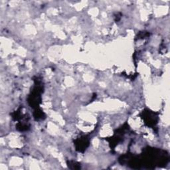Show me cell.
Returning a JSON list of instances; mask_svg holds the SVG:
<instances>
[{"label": "cell", "instance_id": "obj_1", "mask_svg": "<svg viewBox=\"0 0 170 170\" xmlns=\"http://www.w3.org/2000/svg\"><path fill=\"white\" fill-rule=\"evenodd\" d=\"M33 79L35 86L28 96L27 101L31 108L36 109L39 108V105L41 103V94L43 92V86L41 80H40L39 77L35 76Z\"/></svg>", "mask_w": 170, "mask_h": 170}, {"label": "cell", "instance_id": "obj_2", "mask_svg": "<svg viewBox=\"0 0 170 170\" xmlns=\"http://www.w3.org/2000/svg\"><path fill=\"white\" fill-rule=\"evenodd\" d=\"M159 112H155L151 110L146 108L140 114L141 118L144 121V124L149 128H156L159 120Z\"/></svg>", "mask_w": 170, "mask_h": 170}, {"label": "cell", "instance_id": "obj_3", "mask_svg": "<svg viewBox=\"0 0 170 170\" xmlns=\"http://www.w3.org/2000/svg\"><path fill=\"white\" fill-rule=\"evenodd\" d=\"M76 150L79 152H84L90 145V138L88 136H82L74 141Z\"/></svg>", "mask_w": 170, "mask_h": 170}, {"label": "cell", "instance_id": "obj_4", "mask_svg": "<svg viewBox=\"0 0 170 170\" xmlns=\"http://www.w3.org/2000/svg\"><path fill=\"white\" fill-rule=\"evenodd\" d=\"M33 117H34V119L35 120H44L46 118L45 114L42 110L38 108L35 109L34 112H33Z\"/></svg>", "mask_w": 170, "mask_h": 170}, {"label": "cell", "instance_id": "obj_5", "mask_svg": "<svg viewBox=\"0 0 170 170\" xmlns=\"http://www.w3.org/2000/svg\"><path fill=\"white\" fill-rule=\"evenodd\" d=\"M16 129L20 132H25L27 131L30 128V125L28 124L27 123L19 122L18 124H16Z\"/></svg>", "mask_w": 170, "mask_h": 170}, {"label": "cell", "instance_id": "obj_6", "mask_svg": "<svg viewBox=\"0 0 170 170\" xmlns=\"http://www.w3.org/2000/svg\"><path fill=\"white\" fill-rule=\"evenodd\" d=\"M66 164H67L68 167L70 169H81V164H79V162L70 160V161L66 162Z\"/></svg>", "mask_w": 170, "mask_h": 170}, {"label": "cell", "instance_id": "obj_7", "mask_svg": "<svg viewBox=\"0 0 170 170\" xmlns=\"http://www.w3.org/2000/svg\"><path fill=\"white\" fill-rule=\"evenodd\" d=\"M149 37V33L148 31H140L136 36V39H144Z\"/></svg>", "mask_w": 170, "mask_h": 170}, {"label": "cell", "instance_id": "obj_8", "mask_svg": "<svg viewBox=\"0 0 170 170\" xmlns=\"http://www.w3.org/2000/svg\"><path fill=\"white\" fill-rule=\"evenodd\" d=\"M115 21L116 22H118V21H120L121 19V17H122V13H117L115 15Z\"/></svg>", "mask_w": 170, "mask_h": 170}]
</instances>
